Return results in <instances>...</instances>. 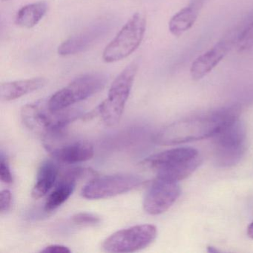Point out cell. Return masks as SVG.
Instances as JSON below:
<instances>
[{"label": "cell", "instance_id": "6da1fadb", "mask_svg": "<svg viewBox=\"0 0 253 253\" xmlns=\"http://www.w3.org/2000/svg\"><path fill=\"white\" fill-rule=\"evenodd\" d=\"M239 114L240 108L233 106L186 118L160 130L154 141L159 145L171 146L213 137L226 124L238 118Z\"/></svg>", "mask_w": 253, "mask_h": 253}, {"label": "cell", "instance_id": "7a4b0ae2", "mask_svg": "<svg viewBox=\"0 0 253 253\" xmlns=\"http://www.w3.org/2000/svg\"><path fill=\"white\" fill-rule=\"evenodd\" d=\"M81 115L82 112L78 109L51 110L47 101L42 100L26 105L21 110L24 125L46 140H54L63 135L66 127Z\"/></svg>", "mask_w": 253, "mask_h": 253}, {"label": "cell", "instance_id": "3957f363", "mask_svg": "<svg viewBox=\"0 0 253 253\" xmlns=\"http://www.w3.org/2000/svg\"><path fill=\"white\" fill-rule=\"evenodd\" d=\"M201 155L193 148L180 147L148 157L141 166L155 174V179L178 182L186 179L201 165Z\"/></svg>", "mask_w": 253, "mask_h": 253}, {"label": "cell", "instance_id": "277c9868", "mask_svg": "<svg viewBox=\"0 0 253 253\" xmlns=\"http://www.w3.org/2000/svg\"><path fill=\"white\" fill-rule=\"evenodd\" d=\"M137 69V61L128 65L112 83L107 98L93 111L95 115L101 118L102 121L108 126H115L119 124L126 103L129 97Z\"/></svg>", "mask_w": 253, "mask_h": 253}, {"label": "cell", "instance_id": "5b68a950", "mask_svg": "<svg viewBox=\"0 0 253 253\" xmlns=\"http://www.w3.org/2000/svg\"><path fill=\"white\" fill-rule=\"evenodd\" d=\"M245 127L239 117L228 123L214 139V155L217 165L229 167L238 164L246 152Z\"/></svg>", "mask_w": 253, "mask_h": 253}, {"label": "cell", "instance_id": "8992f818", "mask_svg": "<svg viewBox=\"0 0 253 253\" xmlns=\"http://www.w3.org/2000/svg\"><path fill=\"white\" fill-rule=\"evenodd\" d=\"M107 82V76L103 73L82 75L54 93L49 100H47L48 107L53 111L67 109L97 94L106 86Z\"/></svg>", "mask_w": 253, "mask_h": 253}, {"label": "cell", "instance_id": "52a82bcc", "mask_svg": "<svg viewBox=\"0 0 253 253\" xmlns=\"http://www.w3.org/2000/svg\"><path fill=\"white\" fill-rule=\"evenodd\" d=\"M146 29V19L144 14L135 13L118 32L115 39L106 47L103 60L110 63L126 58L141 43Z\"/></svg>", "mask_w": 253, "mask_h": 253}, {"label": "cell", "instance_id": "ba28073f", "mask_svg": "<svg viewBox=\"0 0 253 253\" xmlns=\"http://www.w3.org/2000/svg\"><path fill=\"white\" fill-rule=\"evenodd\" d=\"M158 235L155 225L140 224L121 229L103 241L102 249L106 253H134L150 245Z\"/></svg>", "mask_w": 253, "mask_h": 253}, {"label": "cell", "instance_id": "9c48e42d", "mask_svg": "<svg viewBox=\"0 0 253 253\" xmlns=\"http://www.w3.org/2000/svg\"><path fill=\"white\" fill-rule=\"evenodd\" d=\"M143 183L144 179L134 174L102 176L94 177L85 184L81 194L86 199H104L129 192Z\"/></svg>", "mask_w": 253, "mask_h": 253}, {"label": "cell", "instance_id": "30bf717a", "mask_svg": "<svg viewBox=\"0 0 253 253\" xmlns=\"http://www.w3.org/2000/svg\"><path fill=\"white\" fill-rule=\"evenodd\" d=\"M178 182L154 179L143 201L148 214L158 215L167 211L180 195Z\"/></svg>", "mask_w": 253, "mask_h": 253}, {"label": "cell", "instance_id": "8fae6325", "mask_svg": "<svg viewBox=\"0 0 253 253\" xmlns=\"http://www.w3.org/2000/svg\"><path fill=\"white\" fill-rule=\"evenodd\" d=\"M239 26L228 32L211 49L198 57L192 63L191 77L194 81H199L208 75L224 58L225 56L235 45Z\"/></svg>", "mask_w": 253, "mask_h": 253}, {"label": "cell", "instance_id": "7c38bea8", "mask_svg": "<svg viewBox=\"0 0 253 253\" xmlns=\"http://www.w3.org/2000/svg\"><path fill=\"white\" fill-rule=\"evenodd\" d=\"M111 26L110 22L107 20L91 25L64 41L59 46L58 54L61 56L73 55L88 49L109 32Z\"/></svg>", "mask_w": 253, "mask_h": 253}, {"label": "cell", "instance_id": "4fadbf2b", "mask_svg": "<svg viewBox=\"0 0 253 253\" xmlns=\"http://www.w3.org/2000/svg\"><path fill=\"white\" fill-rule=\"evenodd\" d=\"M88 171L89 170L84 169L75 168L66 171L47 198L45 204V211H54L63 205L73 194L77 181Z\"/></svg>", "mask_w": 253, "mask_h": 253}, {"label": "cell", "instance_id": "5bb4252c", "mask_svg": "<svg viewBox=\"0 0 253 253\" xmlns=\"http://www.w3.org/2000/svg\"><path fill=\"white\" fill-rule=\"evenodd\" d=\"M50 153L57 162L73 164L85 162L94 156V147L86 141H75L61 146H48Z\"/></svg>", "mask_w": 253, "mask_h": 253}, {"label": "cell", "instance_id": "9a60e30c", "mask_svg": "<svg viewBox=\"0 0 253 253\" xmlns=\"http://www.w3.org/2000/svg\"><path fill=\"white\" fill-rule=\"evenodd\" d=\"M207 0H191L186 8L174 14L169 23V29L174 36H181L193 26L198 19L200 11Z\"/></svg>", "mask_w": 253, "mask_h": 253}, {"label": "cell", "instance_id": "2e32d148", "mask_svg": "<svg viewBox=\"0 0 253 253\" xmlns=\"http://www.w3.org/2000/svg\"><path fill=\"white\" fill-rule=\"evenodd\" d=\"M59 165L57 161L46 160L40 166L36 183L32 189V198L38 200L45 196L57 181Z\"/></svg>", "mask_w": 253, "mask_h": 253}, {"label": "cell", "instance_id": "e0dca14e", "mask_svg": "<svg viewBox=\"0 0 253 253\" xmlns=\"http://www.w3.org/2000/svg\"><path fill=\"white\" fill-rule=\"evenodd\" d=\"M45 82V79L39 78L5 83L0 86V97L4 101L17 100L42 88Z\"/></svg>", "mask_w": 253, "mask_h": 253}, {"label": "cell", "instance_id": "ac0fdd59", "mask_svg": "<svg viewBox=\"0 0 253 253\" xmlns=\"http://www.w3.org/2000/svg\"><path fill=\"white\" fill-rule=\"evenodd\" d=\"M48 10L45 2H38L25 5L20 8L16 15L15 23L17 26L26 29H32L43 18Z\"/></svg>", "mask_w": 253, "mask_h": 253}, {"label": "cell", "instance_id": "d6986e66", "mask_svg": "<svg viewBox=\"0 0 253 253\" xmlns=\"http://www.w3.org/2000/svg\"><path fill=\"white\" fill-rule=\"evenodd\" d=\"M239 26L235 47L239 52H244L253 47V17Z\"/></svg>", "mask_w": 253, "mask_h": 253}, {"label": "cell", "instance_id": "ffe728a7", "mask_svg": "<svg viewBox=\"0 0 253 253\" xmlns=\"http://www.w3.org/2000/svg\"><path fill=\"white\" fill-rule=\"evenodd\" d=\"M72 221L79 226H94L100 223L101 219L93 213L80 212L72 216Z\"/></svg>", "mask_w": 253, "mask_h": 253}, {"label": "cell", "instance_id": "44dd1931", "mask_svg": "<svg viewBox=\"0 0 253 253\" xmlns=\"http://www.w3.org/2000/svg\"><path fill=\"white\" fill-rule=\"evenodd\" d=\"M0 178L2 182L6 184H11L13 182V176L10 169L9 164L3 153H1L0 156Z\"/></svg>", "mask_w": 253, "mask_h": 253}, {"label": "cell", "instance_id": "7402d4cb", "mask_svg": "<svg viewBox=\"0 0 253 253\" xmlns=\"http://www.w3.org/2000/svg\"><path fill=\"white\" fill-rule=\"evenodd\" d=\"M12 195L9 190H2L0 193V211L2 214L11 209Z\"/></svg>", "mask_w": 253, "mask_h": 253}, {"label": "cell", "instance_id": "603a6c76", "mask_svg": "<svg viewBox=\"0 0 253 253\" xmlns=\"http://www.w3.org/2000/svg\"><path fill=\"white\" fill-rule=\"evenodd\" d=\"M41 253H71V250L66 246L54 244V245H50L45 247L44 250H41Z\"/></svg>", "mask_w": 253, "mask_h": 253}, {"label": "cell", "instance_id": "cb8c5ba5", "mask_svg": "<svg viewBox=\"0 0 253 253\" xmlns=\"http://www.w3.org/2000/svg\"><path fill=\"white\" fill-rule=\"evenodd\" d=\"M247 235L249 238L253 239V221L249 225L248 228H247Z\"/></svg>", "mask_w": 253, "mask_h": 253}]
</instances>
